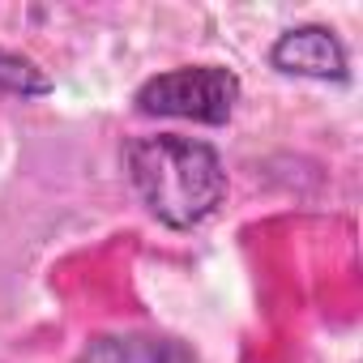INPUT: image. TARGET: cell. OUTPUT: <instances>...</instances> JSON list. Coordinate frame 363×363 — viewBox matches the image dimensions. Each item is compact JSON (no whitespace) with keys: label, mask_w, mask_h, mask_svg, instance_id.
<instances>
[{"label":"cell","mask_w":363,"mask_h":363,"mask_svg":"<svg viewBox=\"0 0 363 363\" xmlns=\"http://www.w3.org/2000/svg\"><path fill=\"white\" fill-rule=\"evenodd\" d=\"M240 103V77L227 65H179L154 73L137 86L133 107L141 116L167 120H197V124H227Z\"/></svg>","instance_id":"obj_2"},{"label":"cell","mask_w":363,"mask_h":363,"mask_svg":"<svg viewBox=\"0 0 363 363\" xmlns=\"http://www.w3.org/2000/svg\"><path fill=\"white\" fill-rule=\"evenodd\" d=\"M73 363H197V354L167 333H103L90 337Z\"/></svg>","instance_id":"obj_4"},{"label":"cell","mask_w":363,"mask_h":363,"mask_svg":"<svg viewBox=\"0 0 363 363\" xmlns=\"http://www.w3.org/2000/svg\"><path fill=\"white\" fill-rule=\"evenodd\" d=\"M269 65H274L278 73H286V77L333 82V86H346V82H350L346 43H342L329 26H320V22L282 30V35L269 43Z\"/></svg>","instance_id":"obj_3"},{"label":"cell","mask_w":363,"mask_h":363,"mask_svg":"<svg viewBox=\"0 0 363 363\" xmlns=\"http://www.w3.org/2000/svg\"><path fill=\"white\" fill-rule=\"evenodd\" d=\"M128 184L141 206L171 231L201 227L227 197V167L210 141L158 133L124 150Z\"/></svg>","instance_id":"obj_1"},{"label":"cell","mask_w":363,"mask_h":363,"mask_svg":"<svg viewBox=\"0 0 363 363\" xmlns=\"http://www.w3.org/2000/svg\"><path fill=\"white\" fill-rule=\"evenodd\" d=\"M0 90H5V94H18V99H48L56 86H52V77H48L30 56L0 48Z\"/></svg>","instance_id":"obj_5"}]
</instances>
